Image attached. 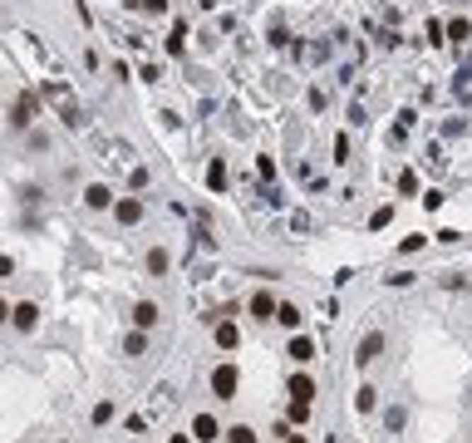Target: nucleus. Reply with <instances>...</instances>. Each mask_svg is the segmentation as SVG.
I'll return each instance as SVG.
<instances>
[{"label": "nucleus", "mask_w": 472, "mask_h": 443, "mask_svg": "<svg viewBox=\"0 0 472 443\" xmlns=\"http://www.w3.org/2000/svg\"><path fill=\"white\" fill-rule=\"evenodd\" d=\"M403 419H408L403 409H388V414H384V424H388V429H403Z\"/></svg>", "instance_id": "a878e982"}, {"label": "nucleus", "mask_w": 472, "mask_h": 443, "mask_svg": "<svg viewBox=\"0 0 472 443\" xmlns=\"http://www.w3.org/2000/svg\"><path fill=\"white\" fill-rule=\"evenodd\" d=\"M290 399L295 404H315V379L310 374H290Z\"/></svg>", "instance_id": "6e6552de"}, {"label": "nucleus", "mask_w": 472, "mask_h": 443, "mask_svg": "<svg viewBox=\"0 0 472 443\" xmlns=\"http://www.w3.org/2000/svg\"><path fill=\"white\" fill-rule=\"evenodd\" d=\"M84 202H89L94 212H108V207H113V192H108L103 183H89V188H84Z\"/></svg>", "instance_id": "1a4fd4ad"}, {"label": "nucleus", "mask_w": 472, "mask_h": 443, "mask_svg": "<svg viewBox=\"0 0 472 443\" xmlns=\"http://www.w3.org/2000/svg\"><path fill=\"white\" fill-rule=\"evenodd\" d=\"M443 35H448V40H468L472 25H468V20H448V25H443Z\"/></svg>", "instance_id": "412c9836"}, {"label": "nucleus", "mask_w": 472, "mask_h": 443, "mask_svg": "<svg viewBox=\"0 0 472 443\" xmlns=\"http://www.w3.org/2000/svg\"><path fill=\"white\" fill-rule=\"evenodd\" d=\"M226 443H256V429H251V424H231V429H226Z\"/></svg>", "instance_id": "a211bd4d"}, {"label": "nucleus", "mask_w": 472, "mask_h": 443, "mask_svg": "<svg viewBox=\"0 0 472 443\" xmlns=\"http://www.w3.org/2000/svg\"><path fill=\"white\" fill-rule=\"evenodd\" d=\"M173 443H188V434H178V439H173Z\"/></svg>", "instance_id": "c756f323"}, {"label": "nucleus", "mask_w": 472, "mask_h": 443, "mask_svg": "<svg viewBox=\"0 0 472 443\" xmlns=\"http://www.w3.org/2000/svg\"><path fill=\"white\" fill-rule=\"evenodd\" d=\"M0 15H5V10H0Z\"/></svg>", "instance_id": "7c9ffc66"}, {"label": "nucleus", "mask_w": 472, "mask_h": 443, "mask_svg": "<svg viewBox=\"0 0 472 443\" xmlns=\"http://www.w3.org/2000/svg\"><path fill=\"white\" fill-rule=\"evenodd\" d=\"M168 266H173V256H168L163 246H153V251H148V271H153V276H168Z\"/></svg>", "instance_id": "4468645a"}, {"label": "nucleus", "mask_w": 472, "mask_h": 443, "mask_svg": "<svg viewBox=\"0 0 472 443\" xmlns=\"http://www.w3.org/2000/svg\"><path fill=\"white\" fill-rule=\"evenodd\" d=\"M285 443H305V439H300V434H285Z\"/></svg>", "instance_id": "c85d7f7f"}, {"label": "nucleus", "mask_w": 472, "mask_h": 443, "mask_svg": "<svg viewBox=\"0 0 472 443\" xmlns=\"http://www.w3.org/2000/svg\"><path fill=\"white\" fill-rule=\"evenodd\" d=\"M188 50V25H173V35H168V54H183Z\"/></svg>", "instance_id": "6ab92c4d"}, {"label": "nucleus", "mask_w": 472, "mask_h": 443, "mask_svg": "<svg viewBox=\"0 0 472 443\" xmlns=\"http://www.w3.org/2000/svg\"><path fill=\"white\" fill-rule=\"evenodd\" d=\"M217 345H221V350H236V345H241V335H236L231 321H221V326H217Z\"/></svg>", "instance_id": "2eb2a0df"}, {"label": "nucleus", "mask_w": 472, "mask_h": 443, "mask_svg": "<svg viewBox=\"0 0 472 443\" xmlns=\"http://www.w3.org/2000/svg\"><path fill=\"white\" fill-rule=\"evenodd\" d=\"M236 384H241V379H236L231 364H217V369H212V394H217V399H236Z\"/></svg>", "instance_id": "20e7f679"}, {"label": "nucleus", "mask_w": 472, "mask_h": 443, "mask_svg": "<svg viewBox=\"0 0 472 443\" xmlns=\"http://www.w3.org/2000/svg\"><path fill=\"white\" fill-rule=\"evenodd\" d=\"M285 355H290L295 364H310V359H315V340H310V335H295V340L285 345Z\"/></svg>", "instance_id": "0eeeda50"}, {"label": "nucleus", "mask_w": 472, "mask_h": 443, "mask_svg": "<svg viewBox=\"0 0 472 443\" xmlns=\"http://www.w3.org/2000/svg\"><path fill=\"white\" fill-rule=\"evenodd\" d=\"M10 326L20 335H35V326H40V306L35 301H20V306H10Z\"/></svg>", "instance_id": "7ed1b4c3"}, {"label": "nucleus", "mask_w": 472, "mask_h": 443, "mask_svg": "<svg viewBox=\"0 0 472 443\" xmlns=\"http://www.w3.org/2000/svg\"><path fill=\"white\" fill-rule=\"evenodd\" d=\"M153 326H158V306L153 301H138L133 306V330H153Z\"/></svg>", "instance_id": "9d476101"}, {"label": "nucleus", "mask_w": 472, "mask_h": 443, "mask_svg": "<svg viewBox=\"0 0 472 443\" xmlns=\"http://www.w3.org/2000/svg\"><path fill=\"white\" fill-rule=\"evenodd\" d=\"M89 419H94L98 429H103V424L113 419V404H108V399H98V404H94V414H89Z\"/></svg>", "instance_id": "5701e85b"}, {"label": "nucleus", "mask_w": 472, "mask_h": 443, "mask_svg": "<svg viewBox=\"0 0 472 443\" xmlns=\"http://www.w3.org/2000/svg\"><path fill=\"white\" fill-rule=\"evenodd\" d=\"M143 350H148V330H133L123 340V355H143Z\"/></svg>", "instance_id": "aec40b11"}, {"label": "nucleus", "mask_w": 472, "mask_h": 443, "mask_svg": "<svg viewBox=\"0 0 472 443\" xmlns=\"http://www.w3.org/2000/svg\"><path fill=\"white\" fill-rule=\"evenodd\" d=\"M388 222H393V202H388V207H379L374 217H369V231H384Z\"/></svg>", "instance_id": "4be33fe9"}, {"label": "nucleus", "mask_w": 472, "mask_h": 443, "mask_svg": "<svg viewBox=\"0 0 472 443\" xmlns=\"http://www.w3.org/2000/svg\"><path fill=\"white\" fill-rule=\"evenodd\" d=\"M384 345H388V335H384V330H369L364 340H359V350H355V364H359V369H369L379 355H384Z\"/></svg>", "instance_id": "f03ea898"}, {"label": "nucleus", "mask_w": 472, "mask_h": 443, "mask_svg": "<svg viewBox=\"0 0 472 443\" xmlns=\"http://www.w3.org/2000/svg\"><path fill=\"white\" fill-rule=\"evenodd\" d=\"M192 439H197V443H217V439H221L217 419H212V414H197V419H192Z\"/></svg>", "instance_id": "423d86ee"}, {"label": "nucleus", "mask_w": 472, "mask_h": 443, "mask_svg": "<svg viewBox=\"0 0 472 443\" xmlns=\"http://www.w3.org/2000/svg\"><path fill=\"white\" fill-rule=\"evenodd\" d=\"M59 123H64V128H84V109H79V104H64V109H59Z\"/></svg>", "instance_id": "f3484780"}, {"label": "nucleus", "mask_w": 472, "mask_h": 443, "mask_svg": "<svg viewBox=\"0 0 472 443\" xmlns=\"http://www.w3.org/2000/svg\"><path fill=\"white\" fill-rule=\"evenodd\" d=\"M40 118V94L35 89H25L20 99H15V109H10V128H20V133H30V123Z\"/></svg>", "instance_id": "f257e3e1"}, {"label": "nucleus", "mask_w": 472, "mask_h": 443, "mask_svg": "<svg viewBox=\"0 0 472 443\" xmlns=\"http://www.w3.org/2000/svg\"><path fill=\"white\" fill-rule=\"evenodd\" d=\"M5 276H15V256H5V251H0V281H5Z\"/></svg>", "instance_id": "bb28decb"}, {"label": "nucleus", "mask_w": 472, "mask_h": 443, "mask_svg": "<svg viewBox=\"0 0 472 443\" xmlns=\"http://www.w3.org/2000/svg\"><path fill=\"white\" fill-rule=\"evenodd\" d=\"M271 321H281L285 330H295V326H300V311H295V306L285 301V306H276V316H271Z\"/></svg>", "instance_id": "dca6fc26"}, {"label": "nucleus", "mask_w": 472, "mask_h": 443, "mask_svg": "<svg viewBox=\"0 0 472 443\" xmlns=\"http://www.w3.org/2000/svg\"><path fill=\"white\" fill-rule=\"evenodd\" d=\"M0 321H10V306H5V301H0Z\"/></svg>", "instance_id": "cd10ccee"}, {"label": "nucleus", "mask_w": 472, "mask_h": 443, "mask_svg": "<svg viewBox=\"0 0 472 443\" xmlns=\"http://www.w3.org/2000/svg\"><path fill=\"white\" fill-rule=\"evenodd\" d=\"M355 409H359V414H374V409H379V389H374V384H364V389L355 394Z\"/></svg>", "instance_id": "ddd939ff"}, {"label": "nucleus", "mask_w": 472, "mask_h": 443, "mask_svg": "<svg viewBox=\"0 0 472 443\" xmlns=\"http://www.w3.org/2000/svg\"><path fill=\"white\" fill-rule=\"evenodd\" d=\"M251 316H256V321H271V316H276V301H271V291H256V296H251Z\"/></svg>", "instance_id": "9b49d317"}, {"label": "nucleus", "mask_w": 472, "mask_h": 443, "mask_svg": "<svg viewBox=\"0 0 472 443\" xmlns=\"http://www.w3.org/2000/svg\"><path fill=\"white\" fill-rule=\"evenodd\" d=\"M335 163H350V138H345V133L335 138Z\"/></svg>", "instance_id": "b1692460"}, {"label": "nucleus", "mask_w": 472, "mask_h": 443, "mask_svg": "<svg viewBox=\"0 0 472 443\" xmlns=\"http://www.w3.org/2000/svg\"><path fill=\"white\" fill-rule=\"evenodd\" d=\"M207 188H212V192H226V163H221V158H212V168H207Z\"/></svg>", "instance_id": "f8f14e48"}, {"label": "nucleus", "mask_w": 472, "mask_h": 443, "mask_svg": "<svg viewBox=\"0 0 472 443\" xmlns=\"http://www.w3.org/2000/svg\"><path fill=\"white\" fill-rule=\"evenodd\" d=\"M113 222L118 226H138L143 222V202L138 197H113Z\"/></svg>", "instance_id": "39448f33"}, {"label": "nucleus", "mask_w": 472, "mask_h": 443, "mask_svg": "<svg viewBox=\"0 0 472 443\" xmlns=\"http://www.w3.org/2000/svg\"><path fill=\"white\" fill-rule=\"evenodd\" d=\"M290 419H295V424H305V419H310V404H295V399H290Z\"/></svg>", "instance_id": "393cba45"}]
</instances>
